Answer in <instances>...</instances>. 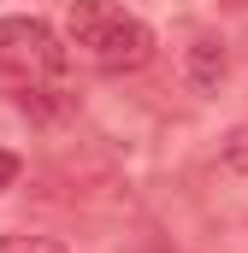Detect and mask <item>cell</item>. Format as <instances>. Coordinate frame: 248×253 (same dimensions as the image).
<instances>
[{"mask_svg":"<svg viewBox=\"0 0 248 253\" xmlns=\"http://www.w3.org/2000/svg\"><path fill=\"white\" fill-rule=\"evenodd\" d=\"M65 30H71V47L95 71H142L154 59V30L113 0H71Z\"/></svg>","mask_w":248,"mask_h":253,"instance_id":"obj_1","label":"cell"},{"mask_svg":"<svg viewBox=\"0 0 248 253\" xmlns=\"http://www.w3.org/2000/svg\"><path fill=\"white\" fill-rule=\"evenodd\" d=\"M0 71L18 83H48L65 71V42L42 18H0Z\"/></svg>","mask_w":248,"mask_h":253,"instance_id":"obj_2","label":"cell"},{"mask_svg":"<svg viewBox=\"0 0 248 253\" xmlns=\"http://www.w3.org/2000/svg\"><path fill=\"white\" fill-rule=\"evenodd\" d=\"M225 71H231V47L219 42V36H195L184 53V77L195 94H219V83H225Z\"/></svg>","mask_w":248,"mask_h":253,"instance_id":"obj_3","label":"cell"},{"mask_svg":"<svg viewBox=\"0 0 248 253\" xmlns=\"http://www.w3.org/2000/svg\"><path fill=\"white\" fill-rule=\"evenodd\" d=\"M60 88H42V83H24V112H36V118H60V112H71V100H54Z\"/></svg>","mask_w":248,"mask_h":253,"instance_id":"obj_4","label":"cell"},{"mask_svg":"<svg viewBox=\"0 0 248 253\" xmlns=\"http://www.w3.org/2000/svg\"><path fill=\"white\" fill-rule=\"evenodd\" d=\"M0 253H71L54 236H0Z\"/></svg>","mask_w":248,"mask_h":253,"instance_id":"obj_5","label":"cell"},{"mask_svg":"<svg viewBox=\"0 0 248 253\" xmlns=\"http://www.w3.org/2000/svg\"><path fill=\"white\" fill-rule=\"evenodd\" d=\"M219 165L248 177V129H231V135H225V147H219Z\"/></svg>","mask_w":248,"mask_h":253,"instance_id":"obj_6","label":"cell"},{"mask_svg":"<svg viewBox=\"0 0 248 253\" xmlns=\"http://www.w3.org/2000/svg\"><path fill=\"white\" fill-rule=\"evenodd\" d=\"M18 171H24V159L0 147V189H12V183H18Z\"/></svg>","mask_w":248,"mask_h":253,"instance_id":"obj_7","label":"cell"}]
</instances>
